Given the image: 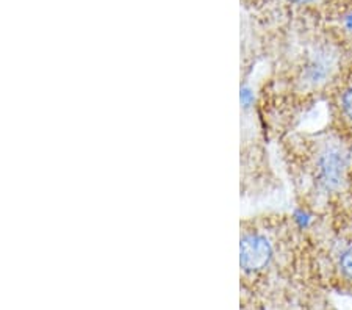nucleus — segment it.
<instances>
[{"mask_svg":"<svg viewBox=\"0 0 352 310\" xmlns=\"http://www.w3.org/2000/svg\"><path fill=\"white\" fill-rule=\"evenodd\" d=\"M241 310H329L307 225L289 213L240 223Z\"/></svg>","mask_w":352,"mask_h":310,"instance_id":"nucleus-1","label":"nucleus"},{"mask_svg":"<svg viewBox=\"0 0 352 310\" xmlns=\"http://www.w3.org/2000/svg\"><path fill=\"white\" fill-rule=\"evenodd\" d=\"M352 65V44L333 32L293 36L271 54L255 111L268 140L296 131L304 116L324 104L340 76Z\"/></svg>","mask_w":352,"mask_h":310,"instance_id":"nucleus-2","label":"nucleus"},{"mask_svg":"<svg viewBox=\"0 0 352 310\" xmlns=\"http://www.w3.org/2000/svg\"><path fill=\"white\" fill-rule=\"evenodd\" d=\"M299 210L311 218L352 208V138L324 126L276 141Z\"/></svg>","mask_w":352,"mask_h":310,"instance_id":"nucleus-3","label":"nucleus"},{"mask_svg":"<svg viewBox=\"0 0 352 310\" xmlns=\"http://www.w3.org/2000/svg\"><path fill=\"white\" fill-rule=\"evenodd\" d=\"M307 228L322 287L352 296V208L311 218Z\"/></svg>","mask_w":352,"mask_h":310,"instance_id":"nucleus-4","label":"nucleus"},{"mask_svg":"<svg viewBox=\"0 0 352 310\" xmlns=\"http://www.w3.org/2000/svg\"><path fill=\"white\" fill-rule=\"evenodd\" d=\"M257 113V111H255ZM268 137L258 116L251 121V131L244 132L241 144V191L248 196H262L277 188V177L272 169L265 143Z\"/></svg>","mask_w":352,"mask_h":310,"instance_id":"nucleus-5","label":"nucleus"},{"mask_svg":"<svg viewBox=\"0 0 352 310\" xmlns=\"http://www.w3.org/2000/svg\"><path fill=\"white\" fill-rule=\"evenodd\" d=\"M324 104L327 110L326 126L352 138V65L335 82Z\"/></svg>","mask_w":352,"mask_h":310,"instance_id":"nucleus-6","label":"nucleus"},{"mask_svg":"<svg viewBox=\"0 0 352 310\" xmlns=\"http://www.w3.org/2000/svg\"><path fill=\"white\" fill-rule=\"evenodd\" d=\"M287 2L296 7H310V5H316L320 0H287Z\"/></svg>","mask_w":352,"mask_h":310,"instance_id":"nucleus-7","label":"nucleus"}]
</instances>
